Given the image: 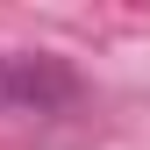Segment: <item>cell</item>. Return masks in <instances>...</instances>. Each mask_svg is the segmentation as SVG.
<instances>
[{"label": "cell", "mask_w": 150, "mask_h": 150, "mask_svg": "<svg viewBox=\"0 0 150 150\" xmlns=\"http://www.w3.org/2000/svg\"><path fill=\"white\" fill-rule=\"evenodd\" d=\"M79 93L64 57H0V107H36V115H57V107Z\"/></svg>", "instance_id": "cell-1"}]
</instances>
